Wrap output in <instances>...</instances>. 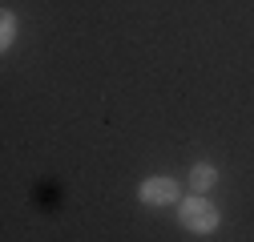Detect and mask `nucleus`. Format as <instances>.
<instances>
[{"label":"nucleus","instance_id":"nucleus-3","mask_svg":"<svg viewBox=\"0 0 254 242\" xmlns=\"http://www.w3.org/2000/svg\"><path fill=\"white\" fill-rule=\"evenodd\" d=\"M194 186H198V190H210V186H214V170H210V166H198V170H194Z\"/></svg>","mask_w":254,"mask_h":242},{"label":"nucleus","instance_id":"nucleus-2","mask_svg":"<svg viewBox=\"0 0 254 242\" xmlns=\"http://www.w3.org/2000/svg\"><path fill=\"white\" fill-rule=\"evenodd\" d=\"M141 198H145L149 206H166V202L178 198V186H174L170 178H149L145 186H141Z\"/></svg>","mask_w":254,"mask_h":242},{"label":"nucleus","instance_id":"nucleus-1","mask_svg":"<svg viewBox=\"0 0 254 242\" xmlns=\"http://www.w3.org/2000/svg\"><path fill=\"white\" fill-rule=\"evenodd\" d=\"M182 222H186V230L206 234V230H214V226H218V210H214L210 202L194 198V202H186V206H182Z\"/></svg>","mask_w":254,"mask_h":242}]
</instances>
